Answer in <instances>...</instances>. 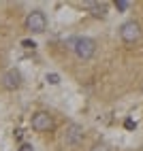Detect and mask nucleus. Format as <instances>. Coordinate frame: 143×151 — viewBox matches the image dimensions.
<instances>
[{"label":"nucleus","instance_id":"obj_1","mask_svg":"<svg viewBox=\"0 0 143 151\" xmlns=\"http://www.w3.org/2000/svg\"><path fill=\"white\" fill-rule=\"evenodd\" d=\"M73 51L77 53L79 60H90L96 51V43L88 36H81V38H75L73 41Z\"/></svg>","mask_w":143,"mask_h":151},{"label":"nucleus","instance_id":"obj_2","mask_svg":"<svg viewBox=\"0 0 143 151\" xmlns=\"http://www.w3.org/2000/svg\"><path fill=\"white\" fill-rule=\"evenodd\" d=\"M120 36H122V41L128 43V45L137 43L139 38H141V26H139L137 22H126V24H122Z\"/></svg>","mask_w":143,"mask_h":151},{"label":"nucleus","instance_id":"obj_3","mask_svg":"<svg viewBox=\"0 0 143 151\" xmlns=\"http://www.w3.org/2000/svg\"><path fill=\"white\" fill-rule=\"evenodd\" d=\"M26 28L30 32H45L47 28V17L43 11H32L28 17H26Z\"/></svg>","mask_w":143,"mask_h":151},{"label":"nucleus","instance_id":"obj_4","mask_svg":"<svg viewBox=\"0 0 143 151\" xmlns=\"http://www.w3.org/2000/svg\"><path fill=\"white\" fill-rule=\"evenodd\" d=\"M32 128L36 130V132H49V130L54 128V119L49 113H45V111H38V113L32 115Z\"/></svg>","mask_w":143,"mask_h":151},{"label":"nucleus","instance_id":"obj_5","mask_svg":"<svg viewBox=\"0 0 143 151\" xmlns=\"http://www.w3.org/2000/svg\"><path fill=\"white\" fill-rule=\"evenodd\" d=\"M2 85L7 89H17L19 85H22V75H19V70H15V68L7 70V73L2 75Z\"/></svg>","mask_w":143,"mask_h":151},{"label":"nucleus","instance_id":"obj_6","mask_svg":"<svg viewBox=\"0 0 143 151\" xmlns=\"http://www.w3.org/2000/svg\"><path fill=\"white\" fill-rule=\"evenodd\" d=\"M81 138H83V128H81V126H77V124H70V126L66 128L64 140H66L68 145H77Z\"/></svg>","mask_w":143,"mask_h":151},{"label":"nucleus","instance_id":"obj_7","mask_svg":"<svg viewBox=\"0 0 143 151\" xmlns=\"http://www.w3.org/2000/svg\"><path fill=\"white\" fill-rule=\"evenodd\" d=\"M88 11H92L94 17H105L107 15V2H83Z\"/></svg>","mask_w":143,"mask_h":151},{"label":"nucleus","instance_id":"obj_8","mask_svg":"<svg viewBox=\"0 0 143 151\" xmlns=\"http://www.w3.org/2000/svg\"><path fill=\"white\" fill-rule=\"evenodd\" d=\"M45 79H47V83H49V85H58V83H60V77H58L56 73H47Z\"/></svg>","mask_w":143,"mask_h":151},{"label":"nucleus","instance_id":"obj_9","mask_svg":"<svg viewBox=\"0 0 143 151\" xmlns=\"http://www.w3.org/2000/svg\"><path fill=\"white\" fill-rule=\"evenodd\" d=\"M128 6H130L128 0H115V9H118V11H126Z\"/></svg>","mask_w":143,"mask_h":151},{"label":"nucleus","instance_id":"obj_10","mask_svg":"<svg viewBox=\"0 0 143 151\" xmlns=\"http://www.w3.org/2000/svg\"><path fill=\"white\" fill-rule=\"evenodd\" d=\"M92 151H109V147H107V145H94V147H92Z\"/></svg>","mask_w":143,"mask_h":151},{"label":"nucleus","instance_id":"obj_11","mask_svg":"<svg viewBox=\"0 0 143 151\" xmlns=\"http://www.w3.org/2000/svg\"><path fill=\"white\" fill-rule=\"evenodd\" d=\"M22 47H26V49H34L36 45H34L32 41H22Z\"/></svg>","mask_w":143,"mask_h":151},{"label":"nucleus","instance_id":"obj_12","mask_svg":"<svg viewBox=\"0 0 143 151\" xmlns=\"http://www.w3.org/2000/svg\"><path fill=\"white\" fill-rule=\"evenodd\" d=\"M19 151H34V147H32V145H28V143H24L22 147H19Z\"/></svg>","mask_w":143,"mask_h":151},{"label":"nucleus","instance_id":"obj_13","mask_svg":"<svg viewBox=\"0 0 143 151\" xmlns=\"http://www.w3.org/2000/svg\"><path fill=\"white\" fill-rule=\"evenodd\" d=\"M124 126H126L128 130H132V128H135L137 124H135V122H132V119H126V122H124Z\"/></svg>","mask_w":143,"mask_h":151},{"label":"nucleus","instance_id":"obj_14","mask_svg":"<svg viewBox=\"0 0 143 151\" xmlns=\"http://www.w3.org/2000/svg\"><path fill=\"white\" fill-rule=\"evenodd\" d=\"M15 136H17L19 140H22V136H24V130H15Z\"/></svg>","mask_w":143,"mask_h":151}]
</instances>
